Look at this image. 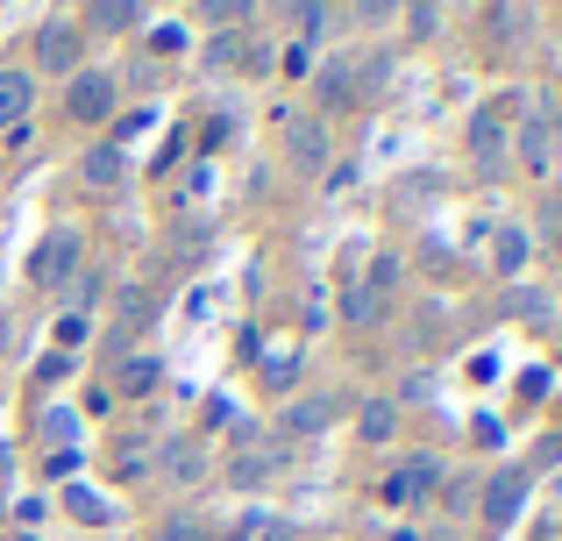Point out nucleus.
I'll use <instances>...</instances> for the list:
<instances>
[{
  "label": "nucleus",
  "mask_w": 562,
  "mask_h": 541,
  "mask_svg": "<svg viewBox=\"0 0 562 541\" xmlns=\"http://www.w3.org/2000/svg\"><path fill=\"white\" fill-rule=\"evenodd\" d=\"M398 285V257H378L371 264V292H392Z\"/></svg>",
  "instance_id": "23"
},
{
  "label": "nucleus",
  "mask_w": 562,
  "mask_h": 541,
  "mask_svg": "<svg viewBox=\"0 0 562 541\" xmlns=\"http://www.w3.org/2000/svg\"><path fill=\"white\" fill-rule=\"evenodd\" d=\"M157 457H165V477H171V485H200V477H206V449L186 442V435H179V442H165Z\"/></svg>",
  "instance_id": "6"
},
{
  "label": "nucleus",
  "mask_w": 562,
  "mask_h": 541,
  "mask_svg": "<svg viewBox=\"0 0 562 541\" xmlns=\"http://www.w3.org/2000/svg\"><path fill=\"white\" fill-rule=\"evenodd\" d=\"M392 428H398V414H392V406H371V414H363V435H371V442H384Z\"/></svg>",
  "instance_id": "21"
},
{
  "label": "nucleus",
  "mask_w": 562,
  "mask_h": 541,
  "mask_svg": "<svg viewBox=\"0 0 562 541\" xmlns=\"http://www.w3.org/2000/svg\"><path fill=\"white\" fill-rule=\"evenodd\" d=\"M206 57H214V65H235V57H243V36H235V29H221V36L206 43Z\"/></svg>",
  "instance_id": "18"
},
{
  "label": "nucleus",
  "mask_w": 562,
  "mask_h": 541,
  "mask_svg": "<svg viewBox=\"0 0 562 541\" xmlns=\"http://www.w3.org/2000/svg\"><path fill=\"white\" fill-rule=\"evenodd\" d=\"M29 100H36V86H29V71H0V128H14L29 114Z\"/></svg>",
  "instance_id": "8"
},
{
  "label": "nucleus",
  "mask_w": 562,
  "mask_h": 541,
  "mask_svg": "<svg viewBox=\"0 0 562 541\" xmlns=\"http://www.w3.org/2000/svg\"><path fill=\"white\" fill-rule=\"evenodd\" d=\"M200 22L206 29H235L243 22V0H200Z\"/></svg>",
  "instance_id": "15"
},
{
  "label": "nucleus",
  "mask_w": 562,
  "mask_h": 541,
  "mask_svg": "<svg viewBox=\"0 0 562 541\" xmlns=\"http://www.w3.org/2000/svg\"><path fill=\"white\" fill-rule=\"evenodd\" d=\"M65 108H71V122H108L114 114V79L108 71H79L71 93H65Z\"/></svg>",
  "instance_id": "3"
},
{
  "label": "nucleus",
  "mask_w": 562,
  "mask_h": 541,
  "mask_svg": "<svg viewBox=\"0 0 562 541\" xmlns=\"http://www.w3.org/2000/svg\"><path fill=\"white\" fill-rule=\"evenodd\" d=\"M335 406H342V399H300V406L285 414V428H292V435H314V428H328V420H335Z\"/></svg>",
  "instance_id": "9"
},
{
  "label": "nucleus",
  "mask_w": 562,
  "mask_h": 541,
  "mask_svg": "<svg viewBox=\"0 0 562 541\" xmlns=\"http://www.w3.org/2000/svg\"><path fill=\"white\" fill-rule=\"evenodd\" d=\"M249 534H257V520H243V528H235V534H228V541H249Z\"/></svg>",
  "instance_id": "26"
},
{
  "label": "nucleus",
  "mask_w": 562,
  "mask_h": 541,
  "mask_svg": "<svg viewBox=\"0 0 562 541\" xmlns=\"http://www.w3.org/2000/svg\"><path fill=\"white\" fill-rule=\"evenodd\" d=\"M520 150H527V165H535V171L549 165V122H541V114H535V122L520 128Z\"/></svg>",
  "instance_id": "14"
},
{
  "label": "nucleus",
  "mask_w": 562,
  "mask_h": 541,
  "mask_svg": "<svg viewBox=\"0 0 562 541\" xmlns=\"http://www.w3.org/2000/svg\"><path fill=\"white\" fill-rule=\"evenodd\" d=\"M498 150H506V100L477 108V122H470V157H477V165H492Z\"/></svg>",
  "instance_id": "4"
},
{
  "label": "nucleus",
  "mask_w": 562,
  "mask_h": 541,
  "mask_svg": "<svg viewBox=\"0 0 562 541\" xmlns=\"http://www.w3.org/2000/svg\"><path fill=\"white\" fill-rule=\"evenodd\" d=\"M65 506H71V514H79V520H108V506H100V499H93V492H79V485H71V492H65Z\"/></svg>",
  "instance_id": "19"
},
{
  "label": "nucleus",
  "mask_w": 562,
  "mask_h": 541,
  "mask_svg": "<svg viewBox=\"0 0 562 541\" xmlns=\"http://www.w3.org/2000/svg\"><path fill=\"white\" fill-rule=\"evenodd\" d=\"M342 314L357 320V328H371V320H378V292H371V285H357V292L342 300Z\"/></svg>",
  "instance_id": "16"
},
{
  "label": "nucleus",
  "mask_w": 562,
  "mask_h": 541,
  "mask_svg": "<svg viewBox=\"0 0 562 541\" xmlns=\"http://www.w3.org/2000/svg\"><path fill=\"white\" fill-rule=\"evenodd\" d=\"M249 541H292V528H285V520H257V534H249Z\"/></svg>",
  "instance_id": "25"
},
{
  "label": "nucleus",
  "mask_w": 562,
  "mask_h": 541,
  "mask_svg": "<svg viewBox=\"0 0 562 541\" xmlns=\"http://www.w3.org/2000/svg\"><path fill=\"white\" fill-rule=\"evenodd\" d=\"M392 541H413V534H392Z\"/></svg>",
  "instance_id": "27"
},
{
  "label": "nucleus",
  "mask_w": 562,
  "mask_h": 541,
  "mask_svg": "<svg viewBox=\"0 0 562 541\" xmlns=\"http://www.w3.org/2000/svg\"><path fill=\"white\" fill-rule=\"evenodd\" d=\"M520 499H527V471H506V477H492V492H484V514L506 528V520L520 514Z\"/></svg>",
  "instance_id": "7"
},
{
  "label": "nucleus",
  "mask_w": 562,
  "mask_h": 541,
  "mask_svg": "<svg viewBox=\"0 0 562 541\" xmlns=\"http://www.w3.org/2000/svg\"><path fill=\"white\" fill-rule=\"evenodd\" d=\"M321 100H328V108H349V100H357V71H349L342 57L321 71Z\"/></svg>",
  "instance_id": "10"
},
{
  "label": "nucleus",
  "mask_w": 562,
  "mask_h": 541,
  "mask_svg": "<svg viewBox=\"0 0 562 541\" xmlns=\"http://www.w3.org/2000/svg\"><path fill=\"white\" fill-rule=\"evenodd\" d=\"M285 122V150L300 171H328V128L314 122V114H278Z\"/></svg>",
  "instance_id": "2"
},
{
  "label": "nucleus",
  "mask_w": 562,
  "mask_h": 541,
  "mask_svg": "<svg viewBox=\"0 0 562 541\" xmlns=\"http://www.w3.org/2000/svg\"><path fill=\"white\" fill-rule=\"evenodd\" d=\"M122 385H128V392H150V385H157V363H128Z\"/></svg>",
  "instance_id": "24"
},
{
  "label": "nucleus",
  "mask_w": 562,
  "mask_h": 541,
  "mask_svg": "<svg viewBox=\"0 0 562 541\" xmlns=\"http://www.w3.org/2000/svg\"><path fill=\"white\" fill-rule=\"evenodd\" d=\"M136 8H143V0H100L93 22L108 29V36H122V29H136Z\"/></svg>",
  "instance_id": "12"
},
{
  "label": "nucleus",
  "mask_w": 562,
  "mask_h": 541,
  "mask_svg": "<svg viewBox=\"0 0 562 541\" xmlns=\"http://www.w3.org/2000/svg\"><path fill=\"white\" fill-rule=\"evenodd\" d=\"M36 57H43V71H71V65H79V29L43 22L36 29Z\"/></svg>",
  "instance_id": "5"
},
{
  "label": "nucleus",
  "mask_w": 562,
  "mask_h": 541,
  "mask_svg": "<svg viewBox=\"0 0 562 541\" xmlns=\"http://www.w3.org/2000/svg\"><path fill=\"white\" fill-rule=\"evenodd\" d=\"M520 257H527V236L506 228V236H498V271H520Z\"/></svg>",
  "instance_id": "20"
},
{
  "label": "nucleus",
  "mask_w": 562,
  "mask_h": 541,
  "mask_svg": "<svg viewBox=\"0 0 562 541\" xmlns=\"http://www.w3.org/2000/svg\"><path fill=\"white\" fill-rule=\"evenodd\" d=\"M263 471H271L263 449H243V457H235V485H263Z\"/></svg>",
  "instance_id": "17"
},
{
  "label": "nucleus",
  "mask_w": 562,
  "mask_h": 541,
  "mask_svg": "<svg viewBox=\"0 0 562 541\" xmlns=\"http://www.w3.org/2000/svg\"><path fill=\"white\" fill-rule=\"evenodd\" d=\"M71 264H79V228H50V236H43V250L29 257V278H36L43 292H57L71 278Z\"/></svg>",
  "instance_id": "1"
},
{
  "label": "nucleus",
  "mask_w": 562,
  "mask_h": 541,
  "mask_svg": "<svg viewBox=\"0 0 562 541\" xmlns=\"http://www.w3.org/2000/svg\"><path fill=\"white\" fill-rule=\"evenodd\" d=\"M86 185H122V150H93L86 157Z\"/></svg>",
  "instance_id": "13"
},
{
  "label": "nucleus",
  "mask_w": 562,
  "mask_h": 541,
  "mask_svg": "<svg viewBox=\"0 0 562 541\" xmlns=\"http://www.w3.org/2000/svg\"><path fill=\"white\" fill-rule=\"evenodd\" d=\"M143 320H150V292H122V320H114V342H128Z\"/></svg>",
  "instance_id": "11"
},
{
  "label": "nucleus",
  "mask_w": 562,
  "mask_h": 541,
  "mask_svg": "<svg viewBox=\"0 0 562 541\" xmlns=\"http://www.w3.org/2000/svg\"><path fill=\"white\" fill-rule=\"evenodd\" d=\"M157 541H206V534H200V520H165Z\"/></svg>",
  "instance_id": "22"
}]
</instances>
